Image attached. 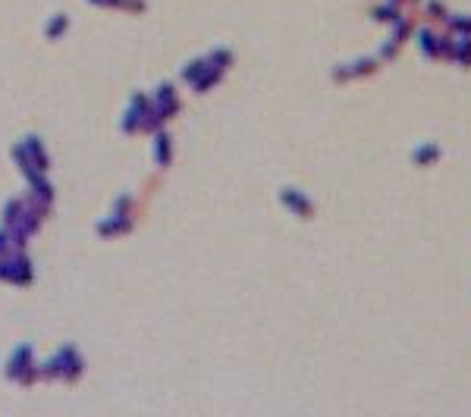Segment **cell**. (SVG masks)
Here are the masks:
<instances>
[{"instance_id":"cell-5","label":"cell","mask_w":471,"mask_h":417,"mask_svg":"<svg viewBox=\"0 0 471 417\" xmlns=\"http://www.w3.org/2000/svg\"><path fill=\"white\" fill-rule=\"evenodd\" d=\"M402 16L399 6H383V10H374V19H383V22H396Z\"/></svg>"},{"instance_id":"cell-6","label":"cell","mask_w":471,"mask_h":417,"mask_svg":"<svg viewBox=\"0 0 471 417\" xmlns=\"http://www.w3.org/2000/svg\"><path fill=\"white\" fill-rule=\"evenodd\" d=\"M428 13H430V19H450V10L440 0H428Z\"/></svg>"},{"instance_id":"cell-4","label":"cell","mask_w":471,"mask_h":417,"mask_svg":"<svg viewBox=\"0 0 471 417\" xmlns=\"http://www.w3.org/2000/svg\"><path fill=\"white\" fill-rule=\"evenodd\" d=\"M408 35H412V22H408V16H399V19H396V35H393V41L402 44Z\"/></svg>"},{"instance_id":"cell-3","label":"cell","mask_w":471,"mask_h":417,"mask_svg":"<svg viewBox=\"0 0 471 417\" xmlns=\"http://www.w3.org/2000/svg\"><path fill=\"white\" fill-rule=\"evenodd\" d=\"M446 22H450V28H453V32L459 35V38H471V19L453 16V13H450V19H446Z\"/></svg>"},{"instance_id":"cell-1","label":"cell","mask_w":471,"mask_h":417,"mask_svg":"<svg viewBox=\"0 0 471 417\" xmlns=\"http://www.w3.org/2000/svg\"><path fill=\"white\" fill-rule=\"evenodd\" d=\"M440 157H443V148H440L437 141H424V145H418L412 151V163L415 166H434Z\"/></svg>"},{"instance_id":"cell-2","label":"cell","mask_w":471,"mask_h":417,"mask_svg":"<svg viewBox=\"0 0 471 417\" xmlns=\"http://www.w3.org/2000/svg\"><path fill=\"white\" fill-rule=\"evenodd\" d=\"M450 60H455L459 66H468L471 63V38H455Z\"/></svg>"}]
</instances>
